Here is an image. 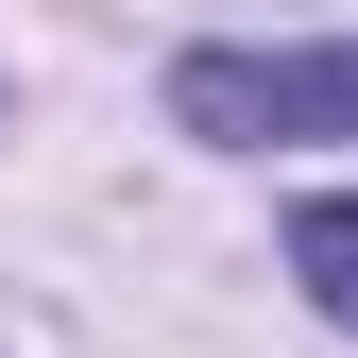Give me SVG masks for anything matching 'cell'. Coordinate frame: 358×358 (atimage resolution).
I'll return each instance as SVG.
<instances>
[{"instance_id":"2","label":"cell","mask_w":358,"mask_h":358,"mask_svg":"<svg viewBox=\"0 0 358 358\" xmlns=\"http://www.w3.org/2000/svg\"><path fill=\"white\" fill-rule=\"evenodd\" d=\"M290 273H307V307L358 341V205H307V222H290Z\"/></svg>"},{"instance_id":"1","label":"cell","mask_w":358,"mask_h":358,"mask_svg":"<svg viewBox=\"0 0 358 358\" xmlns=\"http://www.w3.org/2000/svg\"><path fill=\"white\" fill-rule=\"evenodd\" d=\"M171 120H188L205 154L358 137V52H188V69H171Z\"/></svg>"}]
</instances>
